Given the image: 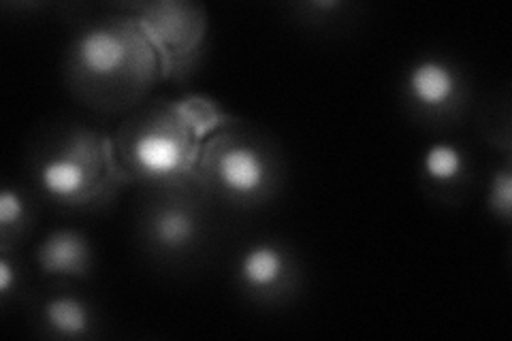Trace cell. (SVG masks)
I'll return each mask as SVG.
<instances>
[{
    "instance_id": "obj_1",
    "label": "cell",
    "mask_w": 512,
    "mask_h": 341,
    "mask_svg": "<svg viewBox=\"0 0 512 341\" xmlns=\"http://www.w3.org/2000/svg\"><path fill=\"white\" fill-rule=\"evenodd\" d=\"M60 73L71 99L101 118H124L165 81L150 37L122 5L75 22Z\"/></svg>"
},
{
    "instance_id": "obj_2",
    "label": "cell",
    "mask_w": 512,
    "mask_h": 341,
    "mask_svg": "<svg viewBox=\"0 0 512 341\" xmlns=\"http://www.w3.org/2000/svg\"><path fill=\"white\" fill-rule=\"evenodd\" d=\"M229 113L205 94L148 99L120 118L111 133L128 186L171 190L195 184V162L203 137Z\"/></svg>"
},
{
    "instance_id": "obj_3",
    "label": "cell",
    "mask_w": 512,
    "mask_h": 341,
    "mask_svg": "<svg viewBox=\"0 0 512 341\" xmlns=\"http://www.w3.org/2000/svg\"><path fill=\"white\" fill-rule=\"evenodd\" d=\"M28 186L62 214H101L128 188L105 128L64 120L39 133L26 158Z\"/></svg>"
},
{
    "instance_id": "obj_4",
    "label": "cell",
    "mask_w": 512,
    "mask_h": 341,
    "mask_svg": "<svg viewBox=\"0 0 512 341\" xmlns=\"http://www.w3.org/2000/svg\"><path fill=\"white\" fill-rule=\"evenodd\" d=\"M192 182L218 209L246 214L276 201L286 158L265 128L227 116L203 137Z\"/></svg>"
},
{
    "instance_id": "obj_5",
    "label": "cell",
    "mask_w": 512,
    "mask_h": 341,
    "mask_svg": "<svg viewBox=\"0 0 512 341\" xmlns=\"http://www.w3.org/2000/svg\"><path fill=\"white\" fill-rule=\"evenodd\" d=\"M218 207L195 186L141 190L135 235L156 265L186 267L210 252L216 241Z\"/></svg>"
},
{
    "instance_id": "obj_6",
    "label": "cell",
    "mask_w": 512,
    "mask_h": 341,
    "mask_svg": "<svg viewBox=\"0 0 512 341\" xmlns=\"http://www.w3.org/2000/svg\"><path fill=\"white\" fill-rule=\"evenodd\" d=\"M146 30L163 64L165 81L184 86L197 73L210 39V13L199 0L122 3Z\"/></svg>"
},
{
    "instance_id": "obj_7",
    "label": "cell",
    "mask_w": 512,
    "mask_h": 341,
    "mask_svg": "<svg viewBox=\"0 0 512 341\" xmlns=\"http://www.w3.org/2000/svg\"><path fill=\"white\" fill-rule=\"evenodd\" d=\"M402 101L410 116L431 128H451L463 122L472 103L466 69L446 54L427 52L408 62L402 73Z\"/></svg>"
},
{
    "instance_id": "obj_8",
    "label": "cell",
    "mask_w": 512,
    "mask_h": 341,
    "mask_svg": "<svg viewBox=\"0 0 512 341\" xmlns=\"http://www.w3.org/2000/svg\"><path fill=\"white\" fill-rule=\"evenodd\" d=\"M231 280L246 301L282 307L301 290L303 269L291 243L278 237H252L233 256Z\"/></svg>"
},
{
    "instance_id": "obj_9",
    "label": "cell",
    "mask_w": 512,
    "mask_h": 341,
    "mask_svg": "<svg viewBox=\"0 0 512 341\" xmlns=\"http://www.w3.org/2000/svg\"><path fill=\"white\" fill-rule=\"evenodd\" d=\"M30 322L41 337L79 341L99 335L101 312L75 284L50 282L32 301Z\"/></svg>"
},
{
    "instance_id": "obj_10",
    "label": "cell",
    "mask_w": 512,
    "mask_h": 341,
    "mask_svg": "<svg viewBox=\"0 0 512 341\" xmlns=\"http://www.w3.org/2000/svg\"><path fill=\"white\" fill-rule=\"evenodd\" d=\"M476 180L474 154L451 137L431 139L419 158V184L427 197L442 205H459Z\"/></svg>"
},
{
    "instance_id": "obj_11",
    "label": "cell",
    "mask_w": 512,
    "mask_h": 341,
    "mask_svg": "<svg viewBox=\"0 0 512 341\" xmlns=\"http://www.w3.org/2000/svg\"><path fill=\"white\" fill-rule=\"evenodd\" d=\"M32 265L47 282H88L96 269V250L90 235L77 226H56L32 248Z\"/></svg>"
},
{
    "instance_id": "obj_12",
    "label": "cell",
    "mask_w": 512,
    "mask_h": 341,
    "mask_svg": "<svg viewBox=\"0 0 512 341\" xmlns=\"http://www.w3.org/2000/svg\"><path fill=\"white\" fill-rule=\"evenodd\" d=\"M39 197L30 186L5 182L0 190V250H20L35 231Z\"/></svg>"
},
{
    "instance_id": "obj_13",
    "label": "cell",
    "mask_w": 512,
    "mask_h": 341,
    "mask_svg": "<svg viewBox=\"0 0 512 341\" xmlns=\"http://www.w3.org/2000/svg\"><path fill=\"white\" fill-rule=\"evenodd\" d=\"M485 209L487 214L504 226L512 220V154L502 156L489 169L485 180Z\"/></svg>"
},
{
    "instance_id": "obj_14",
    "label": "cell",
    "mask_w": 512,
    "mask_h": 341,
    "mask_svg": "<svg viewBox=\"0 0 512 341\" xmlns=\"http://www.w3.org/2000/svg\"><path fill=\"white\" fill-rule=\"evenodd\" d=\"M480 133H483V139L491 145L493 150L500 152V156L512 154L508 92L504 94L502 101L495 99V105L483 113V120H480Z\"/></svg>"
},
{
    "instance_id": "obj_15",
    "label": "cell",
    "mask_w": 512,
    "mask_h": 341,
    "mask_svg": "<svg viewBox=\"0 0 512 341\" xmlns=\"http://www.w3.org/2000/svg\"><path fill=\"white\" fill-rule=\"evenodd\" d=\"M26 275L20 250H0V303L5 310L26 295Z\"/></svg>"
},
{
    "instance_id": "obj_16",
    "label": "cell",
    "mask_w": 512,
    "mask_h": 341,
    "mask_svg": "<svg viewBox=\"0 0 512 341\" xmlns=\"http://www.w3.org/2000/svg\"><path fill=\"white\" fill-rule=\"evenodd\" d=\"M293 9L308 24L323 28L331 22H338L340 18H346L350 5L344 3V0H310V3H299Z\"/></svg>"
}]
</instances>
